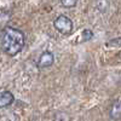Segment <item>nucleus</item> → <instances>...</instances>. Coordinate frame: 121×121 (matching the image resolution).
<instances>
[{"mask_svg": "<svg viewBox=\"0 0 121 121\" xmlns=\"http://www.w3.org/2000/svg\"><path fill=\"white\" fill-rule=\"evenodd\" d=\"M24 46V34L16 28L7 27L3 35V50L9 56H16Z\"/></svg>", "mask_w": 121, "mask_h": 121, "instance_id": "1", "label": "nucleus"}, {"mask_svg": "<svg viewBox=\"0 0 121 121\" xmlns=\"http://www.w3.org/2000/svg\"><path fill=\"white\" fill-rule=\"evenodd\" d=\"M53 26H55V28L58 30L60 34H64V35L70 34V33H72V30H73V22H72V19H70L69 17H67V16H64V15L58 16L55 19Z\"/></svg>", "mask_w": 121, "mask_h": 121, "instance_id": "2", "label": "nucleus"}, {"mask_svg": "<svg viewBox=\"0 0 121 121\" xmlns=\"http://www.w3.org/2000/svg\"><path fill=\"white\" fill-rule=\"evenodd\" d=\"M53 60H55V56L52 52L50 51H45L40 55L39 59H38V67L39 68H47V67H51L53 64Z\"/></svg>", "mask_w": 121, "mask_h": 121, "instance_id": "3", "label": "nucleus"}, {"mask_svg": "<svg viewBox=\"0 0 121 121\" xmlns=\"http://www.w3.org/2000/svg\"><path fill=\"white\" fill-rule=\"evenodd\" d=\"M15 97L10 91H1L0 92V108L9 107L13 103Z\"/></svg>", "mask_w": 121, "mask_h": 121, "instance_id": "4", "label": "nucleus"}, {"mask_svg": "<svg viewBox=\"0 0 121 121\" xmlns=\"http://www.w3.org/2000/svg\"><path fill=\"white\" fill-rule=\"evenodd\" d=\"M110 117L113 120L121 119V99H117L113 103L112 109H110Z\"/></svg>", "mask_w": 121, "mask_h": 121, "instance_id": "5", "label": "nucleus"}, {"mask_svg": "<svg viewBox=\"0 0 121 121\" xmlns=\"http://www.w3.org/2000/svg\"><path fill=\"white\" fill-rule=\"evenodd\" d=\"M60 3L64 7H74L78 3V0H60Z\"/></svg>", "mask_w": 121, "mask_h": 121, "instance_id": "6", "label": "nucleus"}, {"mask_svg": "<svg viewBox=\"0 0 121 121\" xmlns=\"http://www.w3.org/2000/svg\"><path fill=\"white\" fill-rule=\"evenodd\" d=\"M92 38H93V33L91 32L90 29H85L84 32H82V39L85 40V41H87V40L92 39Z\"/></svg>", "mask_w": 121, "mask_h": 121, "instance_id": "7", "label": "nucleus"}, {"mask_svg": "<svg viewBox=\"0 0 121 121\" xmlns=\"http://www.w3.org/2000/svg\"><path fill=\"white\" fill-rule=\"evenodd\" d=\"M108 46H121V38L110 40V41L108 43Z\"/></svg>", "mask_w": 121, "mask_h": 121, "instance_id": "8", "label": "nucleus"}]
</instances>
